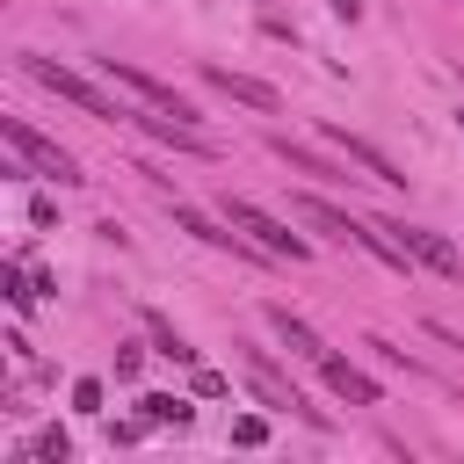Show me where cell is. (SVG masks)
I'll return each instance as SVG.
<instances>
[{
  "label": "cell",
  "instance_id": "obj_6",
  "mask_svg": "<svg viewBox=\"0 0 464 464\" xmlns=\"http://www.w3.org/2000/svg\"><path fill=\"white\" fill-rule=\"evenodd\" d=\"M174 225H181V232H196L203 246H218V254H232V261H246V254H268V246H254V239H239V225H232V218H210V210H196V203H174Z\"/></svg>",
  "mask_w": 464,
  "mask_h": 464
},
{
  "label": "cell",
  "instance_id": "obj_8",
  "mask_svg": "<svg viewBox=\"0 0 464 464\" xmlns=\"http://www.w3.org/2000/svg\"><path fill=\"white\" fill-rule=\"evenodd\" d=\"M319 138H326L334 152H348V160H355V167H362L370 181H384V188H406V174H399V167H392V160H384V152H377L370 138H355V130H341V123H326Z\"/></svg>",
  "mask_w": 464,
  "mask_h": 464
},
{
  "label": "cell",
  "instance_id": "obj_19",
  "mask_svg": "<svg viewBox=\"0 0 464 464\" xmlns=\"http://www.w3.org/2000/svg\"><path fill=\"white\" fill-rule=\"evenodd\" d=\"M138 362H145V348H138V341H123V348H116V377L130 384V377H138Z\"/></svg>",
  "mask_w": 464,
  "mask_h": 464
},
{
  "label": "cell",
  "instance_id": "obj_16",
  "mask_svg": "<svg viewBox=\"0 0 464 464\" xmlns=\"http://www.w3.org/2000/svg\"><path fill=\"white\" fill-rule=\"evenodd\" d=\"M22 457H51V464H72V435H65V428H44V435H36Z\"/></svg>",
  "mask_w": 464,
  "mask_h": 464
},
{
  "label": "cell",
  "instance_id": "obj_21",
  "mask_svg": "<svg viewBox=\"0 0 464 464\" xmlns=\"http://www.w3.org/2000/svg\"><path fill=\"white\" fill-rule=\"evenodd\" d=\"M326 7H334L341 22H362V7H370V0H326Z\"/></svg>",
  "mask_w": 464,
  "mask_h": 464
},
{
  "label": "cell",
  "instance_id": "obj_18",
  "mask_svg": "<svg viewBox=\"0 0 464 464\" xmlns=\"http://www.w3.org/2000/svg\"><path fill=\"white\" fill-rule=\"evenodd\" d=\"M188 392H196V399H225L232 384H225V370H196V384H188Z\"/></svg>",
  "mask_w": 464,
  "mask_h": 464
},
{
  "label": "cell",
  "instance_id": "obj_15",
  "mask_svg": "<svg viewBox=\"0 0 464 464\" xmlns=\"http://www.w3.org/2000/svg\"><path fill=\"white\" fill-rule=\"evenodd\" d=\"M0 290H7V304L22 312V304H29L36 290H44V283H29V268H22V261H7V268H0Z\"/></svg>",
  "mask_w": 464,
  "mask_h": 464
},
{
  "label": "cell",
  "instance_id": "obj_12",
  "mask_svg": "<svg viewBox=\"0 0 464 464\" xmlns=\"http://www.w3.org/2000/svg\"><path fill=\"white\" fill-rule=\"evenodd\" d=\"M138 319H145V341H152V355H167V362H196V348L174 334V319H167V312H152V304H145Z\"/></svg>",
  "mask_w": 464,
  "mask_h": 464
},
{
  "label": "cell",
  "instance_id": "obj_3",
  "mask_svg": "<svg viewBox=\"0 0 464 464\" xmlns=\"http://www.w3.org/2000/svg\"><path fill=\"white\" fill-rule=\"evenodd\" d=\"M225 218H232L254 246H268V261H304V254H312L304 232H290L276 210H261V203H246V196H225Z\"/></svg>",
  "mask_w": 464,
  "mask_h": 464
},
{
  "label": "cell",
  "instance_id": "obj_2",
  "mask_svg": "<svg viewBox=\"0 0 464 464\" xmlns=\"http://www.w3.org/2000/svg\"><path fill=\"white\" fill-rule=\"evenodd\" d=\"M0 138H7V152L29 167V174H44V181H58V188H80L87 174H80V160L58 145V138H44V130H29L22 116H0Z\"/></svg>",
  "mask_w": 464,
  "mask_h": 464
},
{
  "label": "cell",
  "instance_id": "obj_4",
  "mask_svg": "<svg viewBox=\"0 0 464 464\" xmlns=\"http://www.w3.org/2000/svg\"><path fill=\"white\" fill-rule=\"evenodd\" d=\"M246 384L261 392V406H276V413H297V420L326 428V413H319V406H304V392H297V384H290V377H283V370H276L261 348H246Z\"/></svg>",
  "mask_w": 464,
  "mask_h": 464
},
{
  "label": "cell",
  "instance_id": "obj_7",
  "mask_svg": "<svg viewBox=\"0 0 464 464\" xmlns=\"http://www.w3.org/2000/svg\"><path fill=\"white\" fill-rule=\"evenodd\" d=\"M290 210H297L312 232L341 239V246H355V239H362V218H355V210H341V203H326V196H312V188H304V196H290Z\"/></svg>",
  "mask_w": 464,
  "mask_h": 464
},
{
  "label": "cell",
  "instance_id": "obj_9",
  "mask_svg": "<svg viewBox=\"0 0 464 464\" xmlns=\"http://www.w3.org/2000/svg\"><path fill=\"white\" fill-rule=\"evenodd\" d=\"M319 377H326V392H334V399H348V406H384L377 377H362V370H355L348 355H334V348L319 355Z\"/></svg>",
  "mask_w": 464,
  "mask_h": 464
},
{
  "label": "cell",
  "instance_id": "obj_1",
  "mask_svg": "<svg viewBox=\"0 0 464 464\" xmlns=\"http://www.w3.org/2000/svg\"><path fill=\"white\" fill-rule=\"evenodd\" d=\"M22 72H29L36 87H51L58 102H72L80 116H94V123H130V102H116L109 87H94L87 72H72V65H58V58H44V51H22Z\"/></svg>",
  "mask_w": 464,
  "mask_h": 464
},
{
  "label": "cell",
  "instance_id": "obj_22",
  "mask_svg": "<svg viewBox=\"0 0 464 464\" xmlns=\"http://www.w3.org/2000/svg\"><path fill=\"white\" fill-rule=\"evenodd\" d=\"M457 130H464V109H457Z\"/></svg>",
  "mask_w": 464,
  "mask_h": 464
},
{
  "label": "cell",
  "instance_id": "obj_11",
  "mask_svg": "<svg viewBox=\"0 0 464 464\" xmlns=\"http://www.w3.org/2000/svg\"><path fill=\"white\" fill-rule=\"evenodd\" d=\"M268 152H276V160H283L290 174H312V181H348V174H341V167H334L326 152H312V145H297V138H283V130L268 138Z\"/></svg>",
  "mask_w": 464,
  "mask_h": 464
},
{
  "label": "cell",
  "instance_id": "obj_13",
  "mask_svg": "<svg viewBox=\"0 0 464 464\" xmlns=\"http://www.w3.org/2000/svg\"><path fill=\"white\" fill-rule=\"evenodd\" d=\"M268 326L283 334V348H290V355H304V362H319V355H326V341H319V334H312L304 319H290L283 304H268Z\"/></svg>",
  "mask_w": 464,
  "mask_h": 464
},
{
  "label": "cell",
  "instance_id": "obj_10",
  "mask_svg": "<svg viewBox=\"0 0 464 464\" xmlns=\"http://www.w3.org/2000/svg\"><path fill=\"white\" fill-rule=\"evenodd\" d=\"M203 87H218V94H232V102H246V109H283V94L268 87V80H254V72H232V65H203Z\"/></svg>",
  "mask_w": 464,
  "mask_h": 464
},
{
  "label": "cell",
  "instance_id": "obj_17",
  "mask_svg": "<svg viewBox=\"0 0 464 464\" xmlns=\"http://www.w3.org/2000/svg\"><path fill=\"white\" fill-rule=\"evenodd\" d=\"M232 442H239V450H261V442H268V420H261V413L232 420Z\"/></svg>",
  "mask_w": 464,
  "mask_h": 464
},
{
  "label": "cell",
  "instance_id": "obj_14",
  "mask_svg": "<svg viewBox=\"0 0 464 464\" xmlns=\"http://www.w3.org/2000/svg\"><path fill=\"white\" fill-rule=\"evenodd\" d=\"M138 413H145L152 428H188V420H196V406H188L181 392H145V399H138Z\"/></svg>",
  "mask_w": 464,
  "mask_h": 464
},
{
  "label": "cell",
  "instance_id": "obj_5",
  "mask_svg": "<svg viewBox=\"0 0 464 464\" xmlns=\"http://www.w3.org/2000/svg\"><path fill=\"white\" fill-rule=\"evenodd\" d=\"M392 225V239L413 254V268H435V276H450V283H464V254L435 232V225H399V218H384Z\"/></svg>",
  "mask_w": 464,
  "mask_h": 464
},
{
  "label": "cell",
  "instance_id": "obj_20",
  "mask_svg": "<svg viewBox=\"0 0 464 464\" xmlns=\"http://www.w3.org/2000/svg\"><path fill=\"white\" fill-rule=\"evenodd\" d=\"M72 406H80V413H102V384L80 377V384H72Z\"/></svg>",
  "mask_w": 464,
  "mask_h": 464
}]
</instances>
